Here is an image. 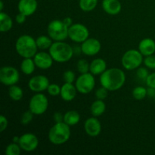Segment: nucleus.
<instances>
[{
  "label": "nucleus",
  "mask_w": 155,
  "mask_h": 155,
  "mask_svg": "<svg viewBox=\"0 0 155 155\" xmlns=\"http://www.w3.org/2000/svg\"><path fill=\"white\" fill-rule=\"evenodd\" d=\"M126 81L125 73L119 68H110L101 74L100 83L108 91H116L124 86Z\"/></svg>",
  "instance_id": "obj_1"
},
{
  "label": "nucleus",
  "mask_w": 155,
  "mask_h": 155,
  "mask_svg": "<svg viewBox=\"0 0 155 155\" xmlns=\"http://www.w3.org/2000/svg\"><path fill=\"white\" fill-rule=\"evenodd\" d=\"M15 48L18 54L24 58L34 57L37 52L36 41L29 35L20 36L15 44Z\"/></svg>",
  "instance_id": "obj_2"
},
{
  "label": "nucleus",
  "mask_w": 155,
  "mask_h": 155,
  "mask_svg": "<svg viewBox=\"0 0 155 155\" xmlns=\"http://www.w3.org/2000/svg\"><path fill=\"white\" fill-rule=\"evenodd\" d=\"M49 54L54 61L59 63H64L71 60L74 54V49L66 42L56 41L49 48Z\"/></svg>",
  "instance_id": "obj_3"
},
{
  "label": "nucleus",
  "mask_w": 155,
  "mask_h": 155,
  "mask_svg": "<svg viewBox=\"0 0 155 155\" xmlns=\"http://www.w3.org/2000/svg\"><path fill=\"white\" fill-rule=\"evenodd\" d=\"M71 136L70 126L64 122L56 123L48 132V139L54 145L65 143Z\"/></svg>",
  "instance_id": "obj_4"
},
{
  "label": "nucleus",
  "mask_w": 155,
  "mask_h": 155,
  "mask_svg": "<svg viewBox=\"0 0 155 155\" xmlns=\"http://www.w3.org/2000/svg\"><path fill=\"white\" fill-rule=\"evenodd\" d=\"M69 27L61 21L54 20L51 21L48 26V36L54 41H63L68 36Z\"/></svg>",
  "instance_id": "obj_5"
},
{
  "label": "nucleus",
  "mask_w": 155,
  "mask_h": 155,
  "mask_svg": "<svg viewBox=\"0 0 155 155\" xmlns=\"http://www.w3.org/2000/svg\"><path fill=\"white\" fill-rule=\"evenodd\" d=\"M142 54L139 51L131 49L125 52L122 58V64L125 69L131 71L139 68L142 63Z\"/></svg>",
  "instance_id": "obj_6"
},
{
  "label": "nucleus",
  "mask_w": 155,
  "mask_h": 155,
  "mask_svg": "<svg viewBox=\"0 0 155 155\" xmlns=\"http://www.w3.org/2000/svg\"><path fill=\"white\" fill-rule=\"evenodd\" d=\"M48 106V101L45 95L41 93L36 94L31 98L29 104L30 110L33 114L41 115L46 111Z\"/></svg>",
  "instance_id": "obj_7"
},
{
  "label": "nucleus",
  "mask_w": 155,
  "mask_h": 155,
  "mask_svg": "<svg viewBox=\"0 0 155 155\" xmlns=\"http://www.w3.org/2000/svg\"><path fill=\"white\" fill-rule=\"evenodd\" d=\"M95 86V77L89 73L82 74L76 81V88L82 94H88L94 89Z\"/></svg>",
  "instance_id": "obj_8"
},
{
  "label": "nucleus",
  "mask_w": 155,
  "mask_h": 155,
  "mask_svg": "<svg viewBox=\"0 0 155 155\" xmlns=\"http://www.w3.org/2000/svg\"><path fill=\"white\" fill-rule=\"evenodd\" d=\"M19 80V73L16 68L10 66L3 67L0 70V81L5 86H13Z\"/></svg>",
  "instance_id": "obj_9"
},
{
  "label": "nucleus",
  "mask_w": 155,
  "mask_h": 155,
  "mask_svg": "<svg viewBox=\"0 0 155 155\" xmlns=\"http://www.w3.org/2000/svg\"><path fill=\"white\" fill-rule=\"evenodd\" d=\"M68 36L74 42H83L89 37V30L83 24H73L68 28Z\"/></svg>",
  "instance_id": "obj_10"
},
{
  "label": "nucleus",
  "mask_w": 155,
  "mask_h": 155,
  "mask_svg": "<svg viewBox=\"0 0 155 155\" xmlns=\"http://www.w3.org/2000/svg\"><path fill=\"white\" fill-rule=\"evenodd\" d=\"M18 144L21 149L30 152L36 149L39 145V140L34 134L25 133L20 137Z\"/></svg>",
  "instance_id": "obj_11"
},
{
  "label": "nucleus",
  "mask_w": 155,
  "mask_h": 155,
  "mask_svg": "<svg viewBox=\"0 0 155 155\" xmlns=\"http://www.w3.org/2000/svg\"><path fill=\"white\" fill-rule=\"evenodd\" d=\"M49 80L43 75H38L32 77L28 83L30 89L33 92H40L48 89L49 86Z\"/></svg>",
  "instance_id": "obj_12"
},
{
  "label": "nucleus",
  "mask_w": 155,
  "mask_h": 155,
  "mask_svg": "<svg viewBox=\"0 0 155 155\" xmlns=\"http://www.w3.org/2000/svg\"><path fill=\"white\" fill-rule=\"evenodd\" d=\"M101 50V43L99 41L94 38L87 39L81 45V51L83 54L89 56L95 55Z\"/></svg>",
  "instance_id": "obj_13"
},
{
  "label": "nucleus",
  "mask_w": 155,
  "mask_h": 155,
  "mask_svg": "<svg viewBox=\"0 0 155 155\" xmlns=\"http://www.w3.org/2000/svg\"><path fill=\"white\" fill-rule=\"evenodd\" d=\"M85 131L89 136L95 137L101 133V123L98 119L95 117L88 118L84 124Z\"/></svg>",
  "instance_id": "obj_14"
},
{
  "label": "nucleus",
  "mask_w": 155,
  "mask_h": 155,
  "mask_svg": "<svg viewBox=\"0 0 155 155\" xmlns=\"http://www.w3.org/2000/svg\"><path fill=\"white\" fill-rule=\"evenodd\" d=\"M33 61L36 64V66L40 69H48L53 64L52 57L51 54L46 52L36 53Z\"/></svg>",
  "instance_id": "obj_15"
},
{
  "label": "nucleus",
  "mask_w": 155,
  "mask_h": 155,
  "mask_svg": "<svg viewBox=\"0 0 155 155\" xmlns=\"http://www.w3.org/2000/svg\"><path fill=\"white\" fill-rule=\"evenodd\" d=\"M37 8L36 0H20L18 3L19 12L24 14L26 16L32 15Z\"/></svg>",
  "instance_id": "obj_16"
},
{
  "label": "nucleus",
  "mask_w": 155,
  "mask_h": 155,
  "mask_svg": "<svg viewBox=\"0 0 155 155\" xmlns=\"http://www.w3.org/2000/svg\"><path fill=\"white\" fill-rule=\"evenodd\" d=\"M102 8L109 15H115L120 12L122 6L119 0H103Z\"/></svg>",
  "instance_id": "obj_17"
},
{
  "label": "nucleus",
  "mask_w": 155,
  "mask_h": 155,
  "mask_svg": "<svg viewBox=\"0 0 155 155\" xmlns=\"http://www.w3.org/2000/svg\"><path fill=\"white\" fill-rule=\"evenodd\" d=\"M139 50L142 55H151L155 52V42L151 38H145L139 43Z\"/></svg>",
  "instance_id": "obj_18"
},
{
  "label": "nucleus",
  "mask_w": 155,
  "mask_h": 155,
  "mask_svg": "<svg viewBox=\"0 0 155 155\" xmlns=\"http://www.w3.org/2000/svg\"><path fill=\"white\" fill-rule=\"evenodd\" d=\"M77 91V88L72 83H65L61 89V96L64 101H71L76 97Z\"/></svg>",
  "instance_id": "obj_19"
},
{
  "label": "nucleus",
  "mask_w": 155,
  "mask_h": 155,
  "mask_svg": "<svg viewBox=\"0 0 155 155\" xmlns=\"http://www.w3.org/2000/svg\"><path fill=\"white\" fill-rule=\"evenodd\" d=\"M106 68H107V64L103 59L96 58L92 61V63L90 64L89 71L93 75H98L106 71Z\"/></svg>",
  "instance_id": "obj_20"
},
{
  "label": "nucleus",
  "mask_w": 155,
  "mask_h": 155,
  "mask_svg": "<svg viewBox=\"0 0 155 155\" xmlns=\"http://www.w3.org/2000/svg\"><path fill=\"white\" fill-rule=\"evenodd\" d=\"M13 22L11 17L6 13L1 12L0 13V30L1 32H7L12 29Z\"/></svg>",
  "instance_id": "obj_21"
},
{
  "label": "nucleus",
  "mask_w": 155,
  "mask_h": 155,
  "mask_svg": "<svg viewBox=\"0 0 155 155\" xmlns=\"http://www.w3.org/2000/svg\"><path fill=\"white\" fill-rule=\"evenodd\" d=\"M80 120V116L79 113L76 110H69L64 115V122L68 125L74 126L79 123Z\"/></svg>",
  "instance_id": "obj_22"
},
{
  "label": "nucleus",
  "mask_w": 155,
  "mask_h": 155,
  "mask_svg": "<svg viewBox=\"0 0 155 155\" xmlns=\"http://www.w3.org/2000/svg\"><path fill=\"white\" fill-rule=\"evenodd\" d=\"M106 105L103 100L98 99L95 101L91 105V113L93 116L98 117L101 116L105 111Z\"/></svg>",
  "instance_id": "obj_23"
},
{
  "label": "nucleus",
  "mask_w": 155,
  "mask_h": 155,
  "mask_svg": "<svg viewBox=\"0 0 155 155\" xmlns=\"http://www.w3.org/2000/svg\"><path fill=\"white\" fill-rule=\"evenodd\" d=\"M35 67H36V64H35L34 61L32 60L31 58H24L22 61V63L21 64V69L24 74L30 75V74H33V71H35Z\"/></svg>",
  "instance_id": "obj_24"
},
{
  "label": "nucleus",
  "mask_w": 155,
  "mask_h": 155,
  "mask_svg": "<svg viewBox=\"0 0 155 155\" xmlns=\"http://www.w3.org/2000/svg\"><path fill=\"white\" fill-rule=\"evenodd\" d=\"M8 94L10 98L14 101H20L24 96V92L22 89L18 86H11L9 88Z\"/></svg>",
  "instance_id": "obj_25"
},
{
  "label": "nucleus",
  "mask_w": 155,
  "mask_h": 155,
  "mask_svg": "<svg viewBox=\"0 0 155 155\" xmlns=\"http://www.w3.org/2000/svg\"><path fill=\"white\" fill-rule=\"evenodd\" d=\"M98 0H80V7L84 12H91L95 8Z\"/></svg>",
  "instance_id": "obj_26"
},
{
  "label": "nucleus",
  "mask_w": 155,
  "mask_h": 155,
  "mask_svg": "<svg viewBox=\"0 0 155 155\" xmlns=\"http://www.w3.org/2000/svg\"><path fill=\"white\" fill-rule=\"evenodd\" d=\"M36 44H37L38 48L41 49H47L51 47L52 45L51 38H48V36H41L36 39Z\"/></svg>",
  "instance_id": "obj_27"
},
{
  "label": "nucleus",
  "mask_w": 155,
  "mask_h": 155,
  "mask_svg": "<svg viewBox=\"0 0 155 155\" xmlns=\"http://www.w3.org/2000/svg\"><path fill=\"white\" fill-rule=\"evenodd\" d=\"M147 95V89L143 86H137L133 91V96L136 100H142Z\"/></svg>",
  "instance_id": "obj_28"
},
{
  "label": "nucleus",
  "mask_w": 155,
  "mask_h": 155,
  "mask_svg": "<svg viewBox=\"0 0 155 155\" xmlns=\"http://www.w3.org/2000/svg\"><path fill=\"white\" fill-rule=\"evenodd\" d=\"M21 148L19 144L18 145L16 142L11 143L6 148L5 154L7 155H19L21 153Z\"/></svg>",
  "instance_id": "obj_29"
},
{
  "label": "nucleus",
  "mask_w": 155,
  "mask_h": 155,
  "mask_svg": "<svg viewBox=\"0 0 155 155\" xmlns=\"http://www.w3.org/2000/svg\"><path fill=\"white\" fill-rule=\"evenodd\" d=\"M89 68H90V64L86 60L81 59L77 63V69H78L79 72L81 74L88 73L89 71Z\"/></svg>",
  "instance_id": "obj_30"
},
{
  "label": "nucleus",
  "mask_w": 155,
  "mask_h": 155,
  "mask_svg": "<svg viewBox=\"0 0 155 155\" xmlns=\"http://www.w3.org/2000/svg\"><path fill=\"white\" fill-rule=\"evenodd\" d=\"M61 88L58 85L50 84L47 90H48V92L49 93L50 95H51V96H57V95L61 94Z\"/></svg>",
  "instance_id": "obj_31"
},
{
  "label": "nucleus",
  "mask_w": 155,
  "mask_h": 155,
  "mask_svg": "<svg viewBox=\"0 0 155 155\" xmlns=\"http://www.w3.org/2000/svg\"><path fill=\"white\" fill-rule=\"evenodd\" d=\"M33 114L31 110H27V111L24 112L23 114L22 117H21V124L23 125H27L29 123H30L33 120Z\"/></svg>",
  "instance_id": "obj_32"
},
{
  "label": "nucleus",
  "mask_w": 155,
  "mask_h": 155,
  "mask_svg": "<svg viewBox=\"0 0 155 155\" xmlns=\"http://www.w3.org/2000/svg\"><path fill=\"white\" fill-rule=\"evenodd\" d=\"M144 64L150 69H155V56L153 54L146 56L144 60Z\"/></svg>",
  "instance_id": "obj_33"
},
{
  "label": "nucleus",
  "mask_w": 155,
  "mask_h": 155,
  "mask_svg": "<svg viewBox=\"0 0 155 155\" xmlns=\"http://www.w3.org/2000/svg\"><path fill=\"white\" fill-rule=\"evenodd\" d=\"M107 89L104 87H101L98 89L95 92V96L98 99L104 100L107 96Z\"/></svg>",
  "instance_id": "obj_34"
},
{
  "label": "nucleus",
  "mask_w": 155,
  "mask_h": 155,
  "mask_svg": "<svg viewBox=\"0 0 155 155\" xmlns=\"http://www.w3.org/2000/svg\"><path fill=\"white\" fill-rule=\"evenodd\" d=\"M136 75H137L138 78H139L142 80H146L147 77H148V71L146 68H141L138 69L137 72H136Z\"/></svg>",
  "instance_id": "obj_35"
},
{
  "label": "nucleus",
  "mask_w": 155,
  "mask_h": 155,
  "mask_svg": "<svg viewBox=\"0 0 155 155\" xmlns=\"http://www.w3.org/2000/svg\"><path fill=\"white\" fill-rule=\"evenodd\" d=\"M75 80V74L71 71H68L64 74V80L65 83H73V82Z\"/></svg>",
  "instance_id": "obj_36"
},
{
  "label": "nucleus",
  "mask_w": 155,
  "mask_h": 155,
  "mask_svg": "<svg viewBox=\"0 0 155 155\" xmlns=\"http://www.w3.org/2000/svg\"><path fill=\"white\" fill-rule=\"evenodd\" d=\"M145 82H146V84L148 87L155 89V72L149 74L148 77H147Z\"/></svg>",
  "instance_id": "obj_37"
},
{
  "label": "nucleus",
  "mask_w": 155,
  "mask_h": 155,
  "mask_svg": "<svg viewBox=\"0 0 155 155\" xmlns=\"http://www.w3.org/2000/svg\"><path fill=\"white\" fill-rule=\"evenodd\" d=\"M8 127L7 118L5 116H0V132H3Z\"/></svg>",
  "instance_id": "obj_38"
},
{
  "label": "nucleus",
  "mask_w": 155,
  "mask_h": 155,
  "mask_svg": "<svg viewBox=\"0 0 155 155\" xmlns=\"http://www.w3.org/2000/svg\"><path fill=\"white\" fill-rule=\"evenodd\" d=\"M26 15H24V14L21 13L20 12L18 15H17L16 16V18H15V20H16V22L18 23V24H23V23H24V21H26Z\"/></svg>",
  "instance_id": "obj_39"
},
{
  "label": "nucleus",
  "mask_w": 155,
  "mask_h": 155,
  "mask_svg": "<svg viewBox=\"0 0 155 155\" xmlns=\"http://www.w3.org/2000/svg\"><path fill=\"white\" fill-rule=\"evenodd\" d=\"M54 120L56 123L62 122V120H64V116H62L61 114L59 113V112H57V113L54 114Z\"/></svg>",
  "instance_id": "obj_40"
},
{
  "label": "nucleus",
  "mask_w": 155,
  "mask_h": 155,
  "mask_svg": "<svg viewBox=\"0 0 155 155\" xmlns=\"http://www.w3.org/2000/svg\"><path fill=\"white\" fill-rule=\"evenodd\" d=\"M147 95H148L150 98H155V89L151 87L148 88L147 89Z\"/></svg>",
  "instance_id": "obj_41"
},
{
  "label": "nucleus",
  "mask_w": 155,
  "mask_h": 155,
  "mask_svg": "<svg viewBox=\"0 0 155 155\" xmlns=\"http://www.w3.org/2000/svg\"><path fill=\"white\" fill-rule=\"evenodd\" d=\"M63 22L64 23V24H66V25L68 26V27H70L71 25H72L73 21H72V19H71V18H70V17H68V18H64V21H63Z\"/></svg>",
  "instance_id": "obj_42"
},
{
  "label": "nucleus",
  "mask_w": 155,
  "mask_h": 155,
  "mask_svg": "<svg viewBox=\"0 0 155 155\" xmlns=\"http://www.w3.org/2000/svg\"><path fill=\"white\" fill-rule=\"evenodd\" d=\"M0 5H1V11H2L3 10V2L2 1H1L0 2Z\"/></svg>",
  "instance_id": "obj_43"
}]
</instances>
